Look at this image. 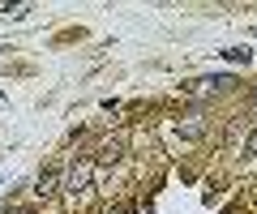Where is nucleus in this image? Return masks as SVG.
Listing matches in <instances>:
<instances>
[{
    "label": "nucleus",
    "instance_id": "nucleus-1",
    "mask_svg": "<svg viewBox=\"0 0 257 214\" xmlns=\"http://www.w3.org/2000/svg\"><path fill=\"white\" fill-rule=\"evenodd\" d=\"M90 176H94V163L90 158H82V163H73V167L64 171V180H60V193H69V197H77L86 184H90Z\"/></svg>",
    "mask_w": 257,
    "mask_h": 214
},
{
    "label": "nucleus",
    "instance_id": "nucleus-2",
    "mask_svg": "<svg viewBox=\"0 0 257 214\" xmlns=\"http://www.w3.org/2000/svg\"><path fill=\"white\" fill-rule=\"evenodd\" d=\"M35 193H39V197H56V193H60V180H56V171H39Z\"/></svg>",
    "mask_w": 257,
    "mask_h": 214
},
{
    "label": "nucleus",
    "instance_id": "nucleus-3",
    "mask_svg": "<svg viewBox=\"0 0 257 214\" xmlns=\"http://www.w3.org/2000/svg\"><path fill=\"white\" fill-rule=\"evenodd\" d=\"M120 154H124V141H120V137H111V141L99 146V163H116Z\"/></svg>",
    "mask_w": 257,
    "mask_h": 214
},
{
    "label": "nucleus",
    "instance_id": "nucleus-4",
    "mask_svg": "<svg viewBox=\"0 0 257 214\" xmlns=\"http://www.w3.org/2000/svg\"><path fill=\"white\" fill-rule=\"evenodd\" d=\"M180 133H184V137H202V120H189Z\"/></svg>",
    "mask_w": 257,
    "mask_h": 214
},
{
    "label": "nucleus",
    "instance_id": "nucleus-5",
    "mask_svg": "<svg viewBox=\"0 0 257 214\" xmlns=\"http://www.w3.org/2000/svg\"><path fill=\"white\" fill-rule=\"evenodd\" d=\"M244 154H257V129H253V133L244 137Z\"/></svg>",
    "mask_w": 257,
    "mask_h": 214
},
{
    "label": "nucleus",
    "instance_id": "nucleus-6",
    "mask_svg": "<svg viewBox=\"0 0 257 214\" xmlns=\"http://www.w3.org/2000/svg\"><path fill=\"white\" fill-rule=\"evenodd\" d=\"M116 214H138V210H133V205H120V210Z\"/></svg>",
    "mask_w": 257,
    "mask_h": 214
},
{
    "label": "nucleus",
    "instance_id": "nucleus-7",
    "mask_svg": "<svg viewBox=\"0 0 257 214\" xmlns=\"http://www.w3.org/2000/svg\"><path fill=\"white\" fill-rule=\"evenodd\" d=\"M248 107H253V112H257V90H253V99H248Z\"/></svg>",
    "mask_w": 257,
    "mask_h": 214
},
{
    "label": "nucleus",
    "instance_id": "nucleus-8",
    "mask_svg": "<svg viewBox=\"0 0 257 214\" xmlns=\"http://www.w3.org/2000/svg\"><path fill=\"white\" fill-rule=\"evenodd\" d=\"M13 214H30V210H13Z\"/></svg>",
    "mask_w": 257,
    "mask_h": 214
}]
</instances>
